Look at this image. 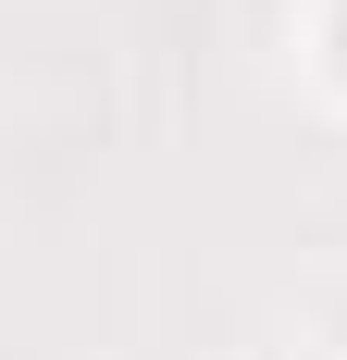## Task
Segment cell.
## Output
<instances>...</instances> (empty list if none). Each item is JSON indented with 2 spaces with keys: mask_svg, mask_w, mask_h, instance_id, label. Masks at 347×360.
<instances>
[{
  "mask_svg": "<svg viewBox=\"0 0 347 360\" xmlns=\"http://www.w3.org/2000/svg\"><path fill=\"white\" fill-rule=\"evenodd\" d=\"M335 50H347V13H335Z\"/></svg>",
  "mask_w": 347,
  "mask_h": 360,
  "instance_id": "1",
  "label": "cell"
}]
</instances>
